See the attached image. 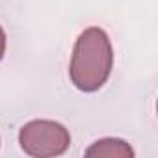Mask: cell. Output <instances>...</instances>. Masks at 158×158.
Segmentation results:
<instances>
[{
	"label": "cell",
	"instance_id": "obj_1",
	"mask_svg": "<svg viewBox=\"0 0 158 158\" xmlns=\"http://www.w3.org/2000/svg\"><path fill=\"white\" fill-rule=\"evenodd\" d=\"M114 69V48L108 34L91 26L78 35L69 65V76L76 89L93 93L101 89Z\"/></svg>",
	"mask_w": 158,
	"mask_h": 158
},
{
	"label": "cell",
	"instance_id": "obj_2",
	"mask_svg": "<svg viewBox=\"0 0 158 158\" xmlns=\"http://www.w3.org/2000/svg\"><path fill=\"white\" fill-rule=\"evenodd\" d=\"M21 149L35 158L61 156L71 145L69 130L50 119H34L26 123L19 132Z\"/></svg>",
	"mask_w": 158,
	"mask_h": 158
},
{
	"label": "cell",
	"instance_id": "obj_3",
	"mask_svg": "<svg viewBox=\"0 0 158 158\" xmlns=\"http://www.w3.org/2000/svg\"><path fill=\"white\" fill-rule=\"evenodd\" d=\"M86 156H106V158H132L134 156V149L119 139V138H104L95 141L91 147L86 149Z\"/></svg>",
	"mask_w": 158,
	"mask_h": 158
},
{
	"label": "cell",
	"instance_id": "obj_4",
	"mask_svg": "<svg viewBox=\"0 0 158 158\" xmlns=\"http://www.w3.org/2000/svg\"><path fill=\"white\" fill-rule=\"evenodd\" d=\"M4 54H6V32L0 26V60L4 58Z\"/></svg>",
	"mask_w": 158,
	"mask_h": 158
}]
</instances>
